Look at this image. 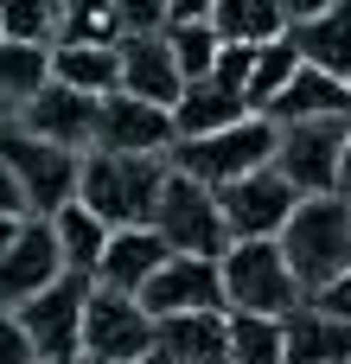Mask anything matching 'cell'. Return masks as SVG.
Returning a JSON list of instances; mask_svg holds the SVG:
<instances>
[{
    "label": "cell",
    "instance_id": "obj_20",
    "mask_svg": "<svg viewBox=\"0 0 351 364\" xmlns=\"http://www.w3.org/2000/svg\"><path fill=\"white\" fill-rule=\"evenodd\" d=\"M51 83L109 102V96L122 90V51H115V45H64V38H58V45H51Z\"/></svg>",
    "mask_w": 351,
    "mask_h": 364
},
{
    "label": "cell",
    "instance_id": "obj_16",
    "mask_svg": "<svg viewBox=\"0 0 351 364\" xmlns=\"http://www.w3.org/2000/svg\"><path fill=\"white\" fill-rule=\"evenodd\" d=\"M115 51H122V90H128V96L160 102V109H173V102L185 96V77H179V64H173L166 32H160V38H122Z\"/></svg>",
    "mask_w": 351,
    "mask_h": 364
},
{
    "label": "cell",
    "instance_id": "obj_25",
    "mask_svg": "<svg viewBox=\"0 0 351 364\" xmlns=\"http://www.w3.org/2000/svg\"><path fill=\"white\" fill-rule=\"evenodd\" d=\"M211 26H217L224 45H275V38H288L281 0H217Z\"/></svg>",
    "mask_w": 351,
    "mask_h": 364
},
{
    "label": "cell",
    "instance_id": "obj_2",
    "mask_svg": "<svg viewBox=\"0 0 351 364\" xmlns=\"http://www.w3.org/2000/svg\"><path fill=\"white\" fill-rule=\"evenodd\" d=\"M281 250H288V262H294L307 301H313L320 288H333L351 269V198H339V192H333V198H301V211H294L288 230H281Z\"/></svg>",
    "mask_w": 351,
    "mask_h": 364
},
{
    "label": "cell",
    "instance_id": "obj_38",
    "mask_svg": "<svg viewBox=\"0 0 351 364\" xmlns=\"http://www.w3.org/2000/svg\"><path fill=\"white\" fill-rule=\"evenodd\" d=\"M339 198H351V141H345V166H339Z\"/></svg>",
    "mask_w": 351,
    "mask_h": 364
},
{
    "label": "cell",
    "instance_id": "obj_33",
    "mask_svg": "<svg viewBox=\"0 0 351 364\" xmlns=\"http://www.w3.org/2000/svg\"><path fill=\"white\" fill-rule=\"evenodd\" d=\"M313 307H320V314H333V320H345V326H351V269L339 275V282H333V288H320V294H313Z\"/></svg>",
    "mask_w": 351,
    "mask_h": 364
},
{
    "label": "cell",
    "instance_id": "obj_37",
    "mask_svg": "<svg viewBox=\"0 0 351 364\" xmlns=\"http://www.w3.org/2000/svg\"><path fill=\"white\" fill-rule=\"evenodd\" d=\"M19 230H26V224H19V218H0V256H6V250H13V237H19Z\"/></svg>",
    "mask_w": 351,
    "mask_h": 364
},
{
    "label": "cell",
    "instance_id": "obj_3",
    "mask_svg": "<svg viewBox=\"0 0 351 364\" xmlns=\"http://www.w3.org/2000/svg\"><path fill=\"white\" fill-rule=\"evenodd\" d=\"M224 301H230V314L288 320L307 307V288L281 243H230L224 250Z\"/></svg>",
    "mask_w": 351,
    "mask_h": 364
},
{
    "label": "cell",
    "instance_id": "obj_31",
    "mask_svg": "<svg viewBox=\"0 0 351 364\" xmlns=\"http://www.w3.org/2000/svg\"><path fill=\"white\" fill-rule=\"evenodd\" d=\"M122 38H160L173 26V0H109Z\"/></svg>",
    "mask_w": 351,
    "mask_h": 364
},
{
    "label": "cell",
    "instance_id": "obj_1",
    "mask_svg": "<svg viewBox=\"0 0 351 364\" xmlns=\"http://www.w3.org/2000/svg\"><path fill=\"white\" fill-rule=\"evenodd\" d=\"M166 179H173L166 154H83L77 205H90L109 230H153Z\"/></svg>",
    "mask_w": 351,
    "mask_h": 364
},
{
    "label": "cell",
    "instance_id": "obj_30",
    "mask_svg": "<svg viewBox=\"0 0 351 364\" xmlns=\"http://www.w3.org/2000/svg\"><path fill=\"white\" fill-rule=\"evenodd\" d=\"M166 45H173V64H179L185 83L211 77V64H217V51H224L217 26H166Z\"/></svg>",
    "mask_w": 351,
    "mask_h": 364
},
{
    "label": "cell",
    "instance_id": "obj_41",
    "mask_svg": "<svg viewBox=\"0 0 351 364\" xmlns=\"http://www.w3.org/2000/svg\"><path fill=\"white\" fill-rule=\"evenodd\" d=\"M83 364H90V358H83Z\"/></svg>",
    "mask_w": 351,
    "mask_h": 364
},
{
    "label": "cell",
    "instance_id": "obj_9",
    "mask_svg": "<svg viewBox=\"0 0 351 364\" xmlns=\"http://www.w3.org/2000/svg\"><path fill=\"white\" fill-rule=\"evenodd\" d=\"M90 294H96V282L64 275L58 288H45L38 301L19 307V326L32 333L38 364H83V314H90Z\"/></svg>",
    "mask_w": 351,
    "mask_h": 364
},
{
    "label": "cell",
    "instance_id": "obj_34",
    "mask_svg": "<svg viewBox=\"0 0 351 364\" xmlns=\"http://www.w3.org/2000/svg\"><path fill=\"white\" fill-rule=\"evenodd\" d=\"M0 218H19V224L32 218V211H26V192H19V179L6 173V160H0Z\"/></svg>",
    "mask_w": 351,
    "mask_h": 364
},
{
    "label": "cell",
    "instance_id": "obj_29",
    "mask_svg": "<svg viewBox=\"0 0 351 364\" xmlns=\"http://www.w3.org/2000/svg\"><path fill=\"white\" fill-rule=\"evenodd\" d=\"M58 38H64V45H122L115 6H109V0H64Z\"/></svg>",
    "mask_w": 351,
    "mask_h": 364
},
{
    "label": "cell",
    "instance_id": "obj_28",
    "mask_svg": "<svg viewBox=\"0 0 351 364\" xmlns=\"http://www.w3.org/2000/svg\"><path fill=\"white\" fill-rule=\"evenodd\" d=\"M64 0H0V32L13 45H58Z\"/></svg>",
    "mask_w": 351,
    "mask_h": 364
},
{
    "label": "cell",
    "instance_id": "obj_24",
    "mask_svg": "<svg viewBox=\"0 0 351 364\" xmlns=\"http://www.w3.org/2000/svg\"><path fill=\"white\" fill-rule=\"evenodd\" d=\"M51 83V45H13L0 38V115H19Z\"/></svg>",
    "mask_w": 351,
    "mask_h": 364
},
{
    "label": "cell",
    "instance_id": "obj_10",
    "mask_svg": "<svg viewBox=\"0 0 351 364\" xmlns=\"http://www.w3.org/2000/svg\"><path fill=\"white\" fill-rule=\"evenodd\" d=\"M217 205H224L230 243H281L288 218L301 211V192H294L275 166H262V173H249V179L224 186V192H217Z\"/></svg>",
    "mask_w": 351,
    "mask_h": 364
},
{
    "label": "cell",
    "instance_id": "obj_13",
    "mask_svg": "<svg viewBox=\"0 0 351 364\" xmlns=\"http://www.w3.org/2000/svg\"><path fill=\"white\" fill-rule=\"evenodd\" d=\"M26 134H38V141H51V147H64V154H90L96 147V122H102V102L96 96H83V90H64V83H45L19 115H13Z\"/></svg>",
    "mask_w": 351,
    "mask_h": 364
},
{
    "label": "cell",
    "instance_id": "obj_17",
    "mask_svg": "<svg viewBox=\"0 0 351 364\" xmlns=\"http://www.w3.org/2000/svg\"><path fill=\"white\" fill-rule=\"evenodd\" d=\"M166 237L160 230H115L109 237V256H102V269H96V288H115V294H134L141 301V288L166 269Z\"/></svg>",
    "mask_w": 351,
    "mask_h": 364
},
{
    "label": "cell",
    "instance_id": "obj_6",
    "mask_svg": "<svg viewBox=\"0 0 351 364\" xmlns=\"http://www.w3.org/2000/svg\"><path fill=\"white\" fill-rule=\"evenodd\" d=\"M153 346H160V320L134 294H115V288L90 294V314H83V358L90 364H141L153 358Z\"/></svg>",
    "mask_w": 351,
    "mask_h": 364
},
{
    "label": "cell",
    "instance_id": "obj_7",
    "mask_svg": "<svg viewBox=\"0 0 351 364\" xmlns=\"http://www.w3.org/2000/svg\"><path fill=\"white\" fill-rule=\"evenodd\" d=\"M153 230L166 237L173 256H224V250H230V224H224L217 192L198 186V179H185V173L166 179V198H160Z\"/></svg>",
    "mask_w": 351,
    "mask_h": 364
},
{
    "label": "cell",
    "instance_id": "obj_19",
    "mask_svg": "<svg viewBox=\"0 0 351 364\" xmlns=\"http://www.w3.org/2000/svg\"><path fill=\"white\" fill-rule=\"evenodd\" d=\"M160 358L173 364H230V314H179L160 320Z\"/></svg>",
    "mask_w": 351,
    "mask_h": 364
},
{
    "label": "cell",
    "instance_id": "obj_5",
    "mask_svg": "<svg viewBox=\"0 0 351 364\" xmlns=\"http://www.w3.org/2000/svg\"><path fill=\"white\" fill-rule=\"evenodd\" d=\"M0 160L26 192L32 218H58L64 205H77V179H83V154H64L38 134H26L13 115H0Z\"/></svg>",
    "mask_w": 351,
    "mask_h": 364
},
{
    "label": "cell",
    "instance_id": "obj_15",
    "mask_svg": "<svg viewBox=\"0 0 351 364\" xmlns=\"http://www.w3.org/2000/svg\"><path fill=\"white\" fill-rule=\"evenodd\" d=\"M237 122H249V96H243L237 83H224V77H198V83H185V96L173 102L179 141H205V134H224V128H237Z\"/></svg>",
    "mask_w": 351,
    "mask_h": 364
},
{
    "label": "cell",
    "instance_id": "obj_39",
    "mask_svg": "<svg viewBox=\"0 0 351 364\" xmlns=\"http://www.w3.org/2000/svg\"><path fill=\"white\" fill-rule=\"evenodd\" d=\"M141 364H173V358H160V352H153V358H141Z\"/></svg>",
    "mask_w": 351,
    "mask_h": 364
},
{
    "label": "cell",
    "instance_id": "obj_4",
    "mask_svg": "<svg viewBox=\"0 0 351 364\" xmlns=\"http://www.w3.org/2000/svg\"><path fill=\"white\" fill-rule=\"evenodd\" d=\"M275 147H281V128H275V122H262V115H249V122H237V128H224V134L179 141L166 160H173V173H185V179H198V186L224 192V186H237V179H249V173L275 166Z\"/></svg>",
    "mask_w": 351,
    "mask_h": 364
},
{
    "label": "cell",
    "instance_id": "obj_36",
    "mask_svg": "<svg viewBox=\"0 0 351 364\" xmlns=\"http://www.w3.org/2000/svg\"><path fill=\"white\" fill-rule=\"evenodd\" d=\"M339 0H281V13H288V32L294 26H307V19H320V13H333Z\"/></svg>",
    "mask_w": 351,
    "mask_h": 364
},
{
    "label": "cell",
    "instance_id": "obj_22",
    "mask_svg": "<svg viewBox=\"0 0 351 364\" xmlns=\"http://www.w3.org/2000/svg\"><path fill=\"white\" fill-rule=\"evenodd\" d=\"M51 230H58V256H64V275H83V282H96V269H102V256H109V224L90 211V205H64L58 218H51Z\"/></svg>",
    "mask_w": 351,
    "mask_h": 364
},
{
    "label": "cell",
    "instance_id": "obj_26",
    "mask_svg": "<svg viewBox=\"0 0 351 364\" xmlns=\"http://www.w3.org/2000/svg\"><path fill=\"white\" fill-rule=\"evenodd\" d=\"M230 364H288V320L230 314Z\"/></svg>",
    "mask_w": 351,
    "mask_h": 364
},
{
    "label": "cell",
    "instance_id": "obj_23",
    "mask_svg": "<svg viewBox=\"0 0 351 364\" xmlns=\"http://www.w3.org/2000/svg\"><path fill=\"white\" fill-rule=\"evenodd\" d=\"M288 364H351V326L307 301L288 314Z\"/></svg>",
    "mask_w": 351,
    "mask_h": 364
},
{
    "label": "cell",
    "instance_id": "obj_18",
    "mask_svg": "<svg viewBox=\"0 0 351 364\" xmlns=\"http://www.w3.org/2000/svg\"><path fill=\"white\" fill-rule=\"evenodd\" d=\"M262 122H275V128H294V122H351V83L301 64V77L275 96V109Z\"/></svg>",
    "mask_w": 351,
    "mask_h": 364
},
{
    "label": "cell",
    "instance_id": "obj_11",
    "mask_svg": "<svg viewBox=\"0 0 351 364\" xmlns=\"http://www.w3.org/2000/svg\"><path fill=\"white\" fill-rule=\"evenodd\" d=\"M141 307L153 320L230 314V301H224V256H166V269L141 288Z\"/></svg>",
    "mask_w": 351,
    "mask_h": 364
},
{
    "label": "cell",
    "instance_id": "obj_32",
    "mask_svg": "<svg viewBox=\"0 0 351 364\" xmlns=\"http://www.w3.org/2000/svg\"><path fill=\"white\" fill-rule=\"evenodd\" d=\"M0 364H38V346L19 326V314H0Z\"/></svg>",
    "mask_w": 351,
    "mask_h": 364
},
{
    "label": "cell",
    "instance_id": "obj_27",
    "mask_svg": "<svg viewBox=\"0 0 351 364\" xmlns=\"http://www.w3.org/2000/svg\"><path fill=\"white\" fill-rule=\"evenodd\" d=\"M294 77H301V51H294V38L262 45V51H256V70H249V115H269L275 96H281Z\"/></svg>",
    "mask_w": 351,
    "mask_h": 364
},
{
    "label": "cell",
    "instance_id": "obj_12",
    "mask_svg": "<svg viewBox=\"0 0 351 364\" xmlns=\"http://www.w3.org/2000/svg\"><path fill=\"white\" fill-rule=\"evenodd\" d=\"M64 282V256H58V230L51 218H26V230L13 237V250L0 256V314H19L26 301H38L45 288Z\"/></svg>",
    "mask_w": 351,
    "mask_h": 364
},
{
    "label": "cell",
    "instance_id": "obj_8",
    "mask_svg": "<svg viewBox=\"0 0 351 364\" xmlns=\"http://www.w3.org/2000/svg\"><path fill=\"white\" fill-rule=\"evenodd\" d=\"M345 141H351V122H294V128H281L275 173L301 198H333L339 166H345Z\"/></svg>",
    "mask_w": 351,
    "mask_h": 364
},
{
    "label": "cell",
    "instance_id": "obj_21",
    "mask_svg": "<svg viewBox=\"0 0 351 364\" xmlns=\"http://www.w3.org/2000/svg\"><path fill=\"white\" fill-rule=\"evenodd\" d=\"M288 38H294V51H301L307 70H326V77L351 83V0H339L333 13L307 19V26H294Z\"/></svg>",
    "mask_w": 351,
    "mask_h": 364
},
{
    "label": "cell",
    "instance_id": "obj_14",
    "mask_svg": "<svg viewBox=\"0 0 351 364\" xmlns=\"http://www.w3.org/2000/svg\"><path fill=\"white\" fill-rule=\"evenodd\" d=\"M179 147V128H173V109L160 102H141L128 90H115L102 102V122H96V147L90 154H173Z\"/></svg>",
    "mask_w": 351,
    "mask_h": 364
},
{
    "label": "cell",
    "instance_id": "obj_35",
    "mask_svg": "<svg viewBox=\"0 0 351 364\" xmlns=\"http://www.w3.org/2000/svg\"><path fill=\"white\" fill-rule=\"evenodd\" d=\"M217 0H173V26H211Z\"/></svg>",
    "mask_w": 351,
    "mask_h": 364
},
{
    "label": "cell",
    "instance_id": "obj_40",
    "mask_svg": "<svg viewBox=\"0 0 351 364\" xmlns=\"http://www.w3.org/2000/svg\"><path fill=\"white\" fill-rule=\"evenodd\" d=\"M0 38H6V32H0Z\"/></svg>",
    "mask_w": 351,
    "mask_h": 364
}]
</instances>
